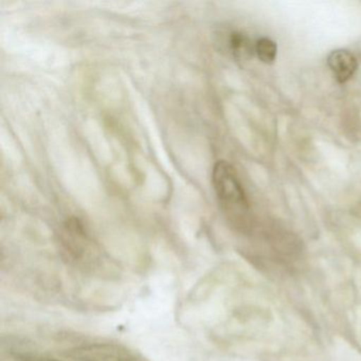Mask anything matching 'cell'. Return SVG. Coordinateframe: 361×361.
I'll return each instance as SVG.
<instances>
[{"instance_id":"obj_3","label":"cell","mask_w":361,"mask_h":361,"mask_svg":"<svg viewBox=\"0 0 361 361\" xmlns=\"http://www.w3.org/2000/svg\"><path fill=\"white\" fill-rule=\"evenodd\" d=\"M327 65L339 83H345L356 73L358 63L348 50H335L327 58Z\"/></svg>"},{"instance_id":"obj_1","label":"cell","mask_w":361,"mask_h":361,"mask_svg":"<svg viewBox=\"0 0 361 361\" xmlns=\"http://www.w3.org/2000/svg\"><path fill=\"white\" fill-rule=\"evenodd\" d=\"M212 183L230 224L238 231L250 232L252 229L250 207L233 166L224 160L216 162L213 168Z\"/></svg>"},{"instance_id":"obj_6","label":"cell","mask_w":361,"mask_h":361,"mask_svg":"<svg viewBox=\"0 0 361 361\" xmlns=\"http://www.w3.org/2000/svg\"><path fill=\"white\" fill-rule=\"evenodd\" d=\"M12 358L13 361H71L68 359H59L51 355L41 354L29 350H13Z\"/></svg>"},{"instance_id":"obj_2","label":"cell","mask_w":361,"mask_h":361,"mask_svg":"<svg viewBox=\"0 0 361 361\" xmlns=\"http://www.w3.org/2000/svg\"><path fill=\"white\" fill-rule=\"evenodd\" d=\"M60 242L69 263L86 270L100 268L103 265L98 245L80 219L73 217L63 225Z\"/></svg>"},{"instance_id":"obj_4","label":"cell","mask_w":361,"mask_h":361,"mask_svg":"<svg viewBox=\"0 0 361 361\" xmlns=\"http://www.w3.org/2000/svg\"><path fill=\"white\" fill-rule=\"evenodd\" d=\"M228 45L230 51L238 60H248L255 54V45H252L250 39L242 33H231Z\"/></svg>"},{"instance_id":"obj_5","label":"cell","mask_w":361,"mask_h":361,"mask_svg":"<svg viewBox=\"0 0 361 361\" xmlns=\"http://www.w3.org/2000/svg\"><path fill=\"white\" fill-rule=\"evenodd\" d=\"M255 54L261 62L272 64L276 58V45L267 37H262L255 43Z\"/></svg>"}]
</instances>
